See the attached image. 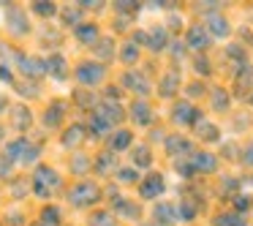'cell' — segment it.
Here are the masks:
<instances>
[{"mask_svg":"<svg viewBox=\"0 0 253 226\" xmlns=\"http://www.w3.org/2000/svg\"><path fill=\"white\" fill-rule=\"evenodd\" d=\"M60 120H63V104H60V101H55V104H49V109H46L44 123L49 128H55V126H60Z\"/></svg>","mask_w":253,"mask_h":226,"instance_id":"7402d4cb","label":"cell"},{"mask_svg":"<svg viewBox=\"0 0 253 226\" xmlns=\"http://www.w3.org/2000/svg\"><path fill=\"white\" fill-rule=\"evenodd\" d=\"M98 57H106V60H112L115 57V41L112 39H106V41H98Z\"/></svg>","mask_w":253,"mask_h":226,"instance_id":"d6a6232c","label":"cell"},{"mask_svg":"<svg viewBox=\"0 0 253 226\" xmlns=\"http://www.w3.org/2000/svg\"><path fill=\"white\" fill-rule=\"evenodd\" d=\"M150 161H153V153H150V147H136L133 150V164L136 166H150Z\"/></svg>","mask_w":253,"mask_h":226,"instance_id":"1f68e13d","label":"cell"},{"mask_svg":"<svg viewBox=\"0 0 253 226\" xmlns=\"http://www.w3.org/2000/svg\"><path fill=\"white\" fill-rule=\"evenodd\" d=\"M41 224L44 226H57L60 224V210L57 207H44L41 210Z\"/></svg>","mask_w":253,"mask_h":226,"instance_id":"f1b7e54d","label":"cell"},{"mask_svg":"<svg viewBox=\"0 0 253 226\" xmlns=\"http://www.w3.org/2000/svg\"><path fill=\"white\" fill-rule=\"evenodd\" d=\"M30 123H33V117H30V109H28V106H17V109H14V126L22 128V131H28Z\"/></svg>","mask_w":253,"mask_h":226,"instance_id":"603a6c76","label":"cell"},{"mask_svg":"<svg viewBox=\"0 0 253 226\" xmlns=\"http://www.w3.org/2000/svg\"><path fill=\"white\" fill-rule=\"evenodd\" d=\"M0 136H3V128H0Z\"/></svg>","mask_w":253,"mask_h":226,"instance_id":"680465c9","label":"cell"},{"mask_svg":"<svg viewBox=\"0 0 253 226\" xmlns=\"http://www.w3.org/2000/svg\"><path fill=\"white\" fill-rule=\"evenodd\" d=\"M19 71L25 74V77H30V79H39V77H44L46 74V60H41V57H25V55H19Z\"/></svg>","mask_w":253,"mask_h":226,"instance_id":"3957f363","label":"cell"},{"mask_svg":"<svg viewBox=\"0 0 253 226\" xmlns=\"http://www.w3.org/2000/svg\"><path fill=\"white\" fill-rule=\"evenodd\" d=\"M188 46H193V49H199V52L210 46V36L202 25H193V28L188 30Z\"/></svg>","mask_w":253,"mask_h":226,"instance_id":"9c48e42d","label":"cell"},{"mask_svg":"<svg viewBox=\"0 0 253 226\" xmlns=\"http://www.w3.org/2000/svg\"><path fill=\"white\" fill-rule=\"evenodd\" d=\"M46 71H52L57 79H66V60H63L60 55H52L49 60H46Z\"/></svg>","mask_w":253,"mask_h":226,"instance_id":"d4e9b609","label":"cell"},{"mask_svg":"<svg viewBox=\"0 0 253 226\" xmlns=\"http://www.w3.org/2000/svg\"><path fill=\"white\" fill-rule=\"evenodd\" d=\"M204 93V88H202V85H191V88H188V95H193V98H196V95H202Z\"/></svg>","mask_w":253,"mask_h":226,"instance_id":"f5cc1de1","label":"cell"},{"mask_svg":"<svg viewBox=\"0 0 253 226\" xmlns=\"http://www.w3.org/2000/svg\"><path fill=\"white\" fill-rule=\"evenodd\" d=\"M28 150H30V142H28V139H17V142H11V144L6 147V155H8L11 161H19V158L25 161Z\"/></svg>","mask_w":253,"mask_h":226,"instance_id":"d6986e66","label":"cell"},{"mask_svg":"<svg viewBox=\"0 0 253 226\" xmlns=\"http://www.w3.org/2000/svg\"><path fill=\"white\" fill-rule=\"evenodd\" d=\"M251 104H253V95H251Z\"/></svg>","mask_w":253,"mask_h":226,"instance_id":"91938a15","label":"cell"},{"mask_svg":"<svg viewBox=\"0 0 253 226\" xmlns=\"http://www.w3.org/2000/svg\"><path fill=\"white\" fill-rule=\"evenodd\" d=\"M77 77L82 85H98L101 79H104V66H101V63H82Z\"/></svg>","mask_w":253,"mask_h":226,"instance_id":"5b68a950","label":"cell"},{"mask_svg":"<svg viewBox=\"0 0 253 226\" xmlns=\"http://www.w3.org/2000/svg\"><path fill=\"white\" fill-rule=\"evenodd\" d=\"M212 224L215 226H245V218H242L240 213H223V215H218Z\"/></svg>","mask_w":253,"mask_h":226,"instance_id":"cb8c5ba5","label":"cell"},{"mask_svg":"<svg viewBox=\"0 0 253 226\" xmlns=\"http://www.w3.org/2000/svg\"><path fill=\"white\" fill-rule=\"evenodd\" d=\"M95 169H98V175H106V172L115 169V155L112 153H101L98 155V164H95Z\"/></svg>","mask_w":253,"mask_h":226,"instance_id":"f546056e","label":"cell"},{"mask_svg":"<svg viewBox=\"0 0 253 226\" xmlns=\"http://www.w3.org/2000/svg\"><path fill=\"white\" fill-rule=\"evenodd\" d=\"M174 169L180 172L182 177H191L193 172H196V169H193V164H191V158H177L174 161Z\"/></svg>","mask_w":253,"mask_h":226,"instance_id":"836d02e7","label":"cell"},{"mask_svg":"<svg viewBox=\"0 0 253 226\" xmlns=\"http://www.w3.org/2000/svg\"><path fill=\"white\" fill-rule=\"evenodd\" d=\"M33 11L41 14V17H52V14L57 11L55 3H49V0H44V3H33Z\"/></svg>","mask_w":253,"mask_h":226,"instance_id":"e575fe53","label":"cell"},{"mask_svg":"<svg viewBox=\"0 0 253 226\" xmlns=\"http://www.w3.org/2000/svg\"><path fill=\"white\" fill-rule=\"evenodd\" d=\"M120 57H123V63H136L139 49L133 44H126V46H123V52H120Z\"/></svg>","mask_w":253,"mask_h":226,"instance_id":"74e56055","label":"cell"},{"mask_svg":"<svg viewBox=\"0 0 253 226\" xmlns=\"http://www.w3.org/2000/svg\"><path fill=\"white\" fill-rule=\"evenodd\" d=\"M11 164H14V161L8 158V155H0V177H8V175H11Z\"/></svg>","mask_w":253,"mask_h":226,"instance_id":"ee69618b","label":"cell"},{"mask_svg":"<svg viewBox=\"0 0 253 226\" xmlns=\"http://www.w3.org/2000/svg\"><path fill=\"white\" fill-rule=\"evenodd\" d=\"M166 41H169V33H166V28H153V33L147 36V46L153 52H161L166 46Z\"/></svg>","mask_w":253,"mask_h":226,"instance_id":"2e32d148","label":"cell"},{"mask_svg":"<svg viewBox=\"0 0 253 226\" xmlns=\"http://www.w3.org/2000/svg\"><path fill=\"white\" fill-rule=\"evenodd\" d=\"M177 88H180V74H177V71H169L164 79H161V88H158V93L169 98V95H174V93H177Z\"/></svg>","mask_w":253,"mask_h":226,"instance_id":"9a60e30c","label":"cell"},{"mask_svg":"<svg viewBox=\"0 0 253 226\" xmlns=\"http://www.w3.org/2000/svg\"><path fill=\"white\" fill-rule=\"evenodd\" d=\"M177 218V210L171 207L169 202H158L155 204V221L158 224H164V226H171V221Z\"/></svg>","mask_w":253,"mask_h":226,"instance_id":"7c38bea8","label":"cell"},{"mask_svg":"<svg viewBox=\"0 0 253 226\" xmlns=\"http://www.w3.org/2000/svg\"><path fill=\"white\" fill-rule=\"evenodd\" d=\"M196 131H199V136H202L204 142H215V139L220 136L218 126H212V123H207V120H199L196 123Z\"/></svg>","mask_w":253,"mask_h":226,"instance_id":"ffe728a7","label":"cell"},{"mask_svg":"<svg viewBox=\"0 0 253 226\" xmlns=\"http://www.w3.org/2000/svg\"><path fill=\"white\" fill-rule=\"evenodd\" d=\"M174 123H180V126H196L199 120H202V112L193 109L191 104H185V101H180V104L174 106Z\"/></svg>","mask_w":253,"mask_h":226,"instance_id":"277c9868","label":"cell"},{"mask_svg":"<svg viewBox=\"0 0 253 226\" xmlns=\"http://www.w3.org/2000/svg\"><path fill=\"white\" fill-rule=\"evenodd\" d=\"M237 185H240V180H234V177H226V182H223V191H226V193H231Z\"/></svg>","mask_w":253,"mask_h":226,"instance_id":"816d5d0a","label":"cell"},{"mask_svg":"<svg viewBox=\"0 0 253 226\" xmlns=\"http://www.w3.org/2000/svg\"><path fill=\"white\" fill-rule=\"evenodd\" d=\"M237 88H240V90L253 88V68L251 66H242L240 71H237Z\"/></svg>","mask_w":253,"mask_h":226,"instance_id":"4316f807","label":"cell"},{"mask_svg":"<svg viewBox=\"0 0 253 226\" xmlns=\"http://www.w3.org/2000/svg\"><path fill=\"white\" fill-rule=\"evenodd\" d=\"M123 82H126L133 93H139V95H147L150 93V82L144 79L142 71H128L126 77H123Z\"/></svg>","mask_w":253,"mask_h":226,"instance_id":"ba28073f","label":"cell"},{"mask_svg":"<svg viewBox=\"0 0 253 226\" xmlns=\"http://www.w3.org/2000/svg\"><path fill=\"white\" fill-rule=\"evenodd\" d=\"M226 55H229L231 60H237V63H245V49H242V46H229Z\"/></svg>","mask_w":253,"mask_h":226,"instance_id":"7bdbcfd3","label":"cell"},{"mask_svg":"<svg viewBox=\"0 0 253 226\" xmlns=\"http://www.w3.org/2000/svg\"><path fill=\"white\" fill-rule=\"evenodd\" d=\"M19 90H22V95H36V85H19Z\"/></svg>","mask_w":253,"mask_h":226,"instance_id":"db71d44e","label":"cell"},{"mask_svg":"<svg viewBox=\"0 0 253 226\" xmlns=\"http://www.w3.org/2000/svg\"><path fill=\"white\" fill-rule=\"evenodd\" d=\"M84 134H87V128L77 123V126H71L66 134H63V144H66V147H77V144L84 139Z\"/></svg>","mask_w":253,"mask_h":226,"instance_id":"e0dca14e","label":"cell"},{"mask_svg":"<svg viewBox=\"0 0 253 226\" xmlns=\"http://www.w3.org/2000/svg\"><path fill=\"white\" fill-rule=\"evenodd\" d=\"M196 68H199V74H202V77H207V74H210V63H207V57H196Z\"/></svg>","mask_w":253,"mask_h":226,"instance_id":"7dc6e473","label":"cell"},{"mask_svg":"<svg viewBox=\"0 0 253 226\" xmlns=\"http://www.w3.org/2000/svg\"><path fill=\"white\" fill-rule=\"evenodd\" d=\"M87 131L93 134V136H104V134L109 131V123L101 120L98 115H90V120H87Z\"/></svg>","mask_w":253,"mask_h":226,"instance_id":"484cf974","label":"cell"},{"mask_svg":"<svg viewBox=\"0 0 253 226\" xmlns=\"http://www.w3.org/2000/svg\"><path fill=\"white\" fill-rule=\"evenodd\" d=\"M109 144H112V150H126L131 144V131H117Z\"/></svg>","mask_w":253,"mask_h":226,"instance_id":"4dcf8cb0","label":"cell"},{"mask_svg":"<svg viewBox=\"0 0 253 226\" xmlns=\"http://www.w3.org/2000/svg\"><path fill=\"white\" fill-rule=\"evenodd\" d=\"M95 115H98L101 120H106V123L112 126V123H120L123 117H126V112H123V106H117L115 101H109V104H104L98 112H95Z\"/></svg>","mask_w":253,"mask_h":226,"instance_id":"30bf717a","label":"cell"},{"mask_svg":"<svg viewBox=\"0 0 253 226\" xmlns=\"http://www.w3.org/2000/svg\"><path fill=\"white\" fill-rule=\"evenodd\" d=\"M77 104H79V106H90V104H93V95L79 90V93H77Z\"/></svg>","mask_w":253,"mask_h":226,"instance_id":"c3c4849f","label":"cell"},{"mask_svg":"<svg viewBox=\"0 0 253 226\" xmlns=\"http://www.w3.org/2000/svg\"><path fill=\"white\" fill-rule=\"evenodd\" d=\"M36 226H44V224H41V221H39V224H36Z\"/></svg>","mask_w":253,"mask_h":226,"instance_id":"6f0895ef","label":"cell"},{"mask_svg":"<svg viewBox=\"0 0 253 226\" xmlns=\"http://www.w3.org/2000/svg\"><path fill=\"white\" fill-rule=\"evenodd\" d=\"M166 150L171 153V158H185V155L193 153V144L182 136H169L166 139Z\"/></svg>","mask_w":253,"mask_h":226,"instance_id":"52a82bcc","label":"cell"},{"mask_svg":"<svg viewBox=\"0 0 253 226\" xmlns=\"http://www.w3.org/2000/svg\"><path fill=\"white\" fill-rule=\"evenodd\" d=\"M79 11H82V6H77V8H68V11L63 14V19H66L68 25H77V19H79Z\"/></svg>","mask_w":253,"mask_h":226,"instance_id":"f6af8a7d","label":"cell"},{"mask_svg":"<svg viewBox=\"0 0 253 226\" xmlns=\"http://www.w3.org/2000/svg\"><path fill=\"white\" fill-rule=\"evenodd\" d=\"M8 25H11L14 33H28V17H25L22 11H17V8H8Z\"/></svg>","mask_w":253,"mask_h":226,"instance_id":"ac0fdd59","label":"cell"},{"mask_svg":"<svg viewBox=\"0 0 253 226\" xmlns=\"http://www.w3.org/2000/svg\"><path fill=\"white\" fill-rule=\"evenodd\" d=\"M93 224L95 226H115V218L109 213H95L93 215Z\"/></svg>","mask_w":253,"mask_h":226,"instance_id":"ab89813d","label":"cell"},{"mask_svg":"<svg viewBox=\"0 0 253 226\" xmlns=\"http://www.w3.org/2000/svg\"><path fill=\"white\" fill-rule=\"evenodd\" d=\"M77 39L79 41H84V44H93L95 39H98V28H95L93 22H87V25H77Z\"/></svg>","mask_w":253,"mask_h":226,"instance_id":"44dd1931","label":"cell"},{"mask_svg":"<svg viewBox=\"0 0 253 226\" xmlns=\"http://www.w3.org/2000/svg\"><path fill=\"white\" fill-rule=\"evenodd\" d=\"M3 106H6V101H3V98H0V109H3Z\"/></svg>","mask_w":253,"mask_h":226,"instance_id":"9f6ffc18","label":"cell"},{"mask_svg":"<svg viewBox=\"0 0 253 226\" xmlns=\"http://www.w3.org/2000/svg\"><path fill=\"white\" fill-rule=\"evenodd\" d=\"M164 177L161 175H150V177H144V182H142V188H139V193H142L144 199H155V196H161L164 193Z\"/></svg>","mask_w":253,"mask_h":226,"instance_id":"8992f818","label":"cell"},{"mask_svg":"<svg viewBox=\"0 0 253 226\" xmlns=\"http://www.w3.org/2000/svg\"><path fill=\"white\" fill-rule=\"evenodd\" d=\"M87 161H82V155H77V161H74V164H71V169L74 172H77V175H82V172H87Z\"/></svg>","mask_w":253,"mask_h":226,"instance_id":"bcb514c9","label":"cell"},{"mask_svg":"<svg viewBox=\"0 0 253 226\" xmlns=\"http://www.w3.org/2000/svg\"><path fill=\"white\" fill-rule=\"evenodd\" d=\"M117 180L120 182H136L139 175H136V169H120L117 172Z\"/></svg>","mask_w":253,"mask_h":226,"instance_id":"f35d334b","label":"cell"},{"mask_svg":"<svg viewBox=\"0 0 253 226\" xmlns=\"http://www.w3.org/2000/svg\"><path fill=\"white\" fill-rule=\"evenodd\" d=\"M57 185H60V177H57L55 169H49V166H39L36 169V193L39 196H49Z\"/></svg>","mask_w":253,"mask_h":226,"instance_id":"6da1fadb","label":"cell"},{"mask_svg":"<svg viewBox=\"0 0 253 226\" xmlns=\"http://www.w3.org/2000/svg\"><path fill=\"white\" fill-rule=\"evenodd\" d=\"M242 161H245V164H248V166H253V142H251V144H248V147H245V150H242Z\"/></svg>","mask_w":253,"mask_h":226,"instance_id":"681fc988","label":"cell"},{"mask_svg":"<svg viewBox=\"0 0 253 226\" xmlns=\"http://www.w3.org/2000/svg\"><path fill=\"white\" fill-rule=\"evenodd\" d=\"M39 153H41V150H39V147H36V144H30V150H28V155H25V164H33V161H36V158H39Z\"/></svg>","mask_w":253,"mask_h":226,"instance_id":"f907efd6","label":"cell"},{"mask_svg":"<svg viewBox=\"0 0 253 226\" xmlns=\"http://www.w3.org/2000/svg\"><path fill=\"white\" fill-rule=\"evenodd\" d=\"M115 210L123 213V215H128V218H133V221L142 215V210H139L136 204H126V199H115Z\"/></svg>","mask_w":253,"mask_h":226,"instance_id":"83f0119b","label":"cell"},{"mask_svg":"<svg viewBox=\"0 0 253 226\" xmlns=\"http://www.w3.org/2000/svg\"><path fill=\"white\" fill-rule=\"evenodd\" d=\"M101 199V191L98 185H93V182H77V185L71 188V202L74 204H95Z\"/></svg>","mask_w":253,"mask_h":226,"instance_id":"7a4b0ae2","label":"cell"},{"mask_svg":"<svg viewBox=\"0 0 253 226\" xmlns=\"http://www.w3.org/2000/svg\"><path fill=\"white\" fill-rule=\"evenodd\" d=\"M207 28H210V33L212 36H218V39H226V36H229V22H226L223 17H220L218 11L215 14H207Z\"/></svg>","mask_w":253,"mask_h":226,"instance_id":"8fae6325","label":"cell"},{"mask_svg":"<svg viewBox=\"0 0 253 226\" xmlns=\"http://www.w3.org/2000/svg\"><path fill=\"white\" fill-rule=\"evenodd\" d=\"M251 207H253V199L251 196H245V193L234 196V210H237V213H248Z\"/></svg>","mask_w":253,"mask_h":226,"instance_id":"8d00e7d4","label":"cell"},{"mask_svg":"<svg viewBox=\"0 0 253 226\" xmlns=\"http://www.w3.org/2000/svg\"><path fill=\"white\" fill-rule=\"evenodd\" d=\"M212 106H215V109H220V112H223V109H229V95H226V90H215V95H212Z\"/></svg>","mask_w":253,"mask_h":226,"instance_id":"d590c367","label":"cell"},{"mask_svg":"<svg viewBox=\"0 0 253 226\" xmlns=\"http://www.w3.org/2000/svg\"><path fill=\"white\" fill-rule=\"evenodd\" d=\"M131 112H133V120H136L139 126H150V123H153V109H150L144 101H133Z\"/></svg>","mask_w":253,"mask_h":226,"instance_id":"4fadbf2b","label":"cell"},{"mask_svg":"<svg viewBox=\"0 0 253 226\" xmlns=\"http://www.w3.org/2000/svg\"><path fill=\"white\" fill-rule=\"evenodd\" d=\"M180 215H182L185 221L196 218V204H191V202H182V204H180Z\"/></svg>","mask_w":253,"mask_h":226,"instance_id":"60d3db41","label":"cell"},{"mask_svg":"<svg viewBox=\"0 0 253 226\" xmlns=\"http://www.w3.org/2000/svg\"><path fill=\"white\" fill-rule=\"evenodd\" d=\"M191 164H193V169H196V172H215L218 161H215V155H210V153H196L191 158Z\"/></svg>","mask_w":253,"mask_h":226,"instance_id":"5bb4252c","label":"cell"},{"mask_svg":"<svg viewBox=\"0 0 253 226\" xmlns=\"http://www.w3.org/2000/svg\"><path fill=\"white\" fill-rule=\"evenodd\" d=\"M117 11L120 14H136L139 11V3H126V0H120V3H115Z\"/></svg>","mask_w":253,"mask_h":226,"instance_id":"b9f144b4","label":"cell"},{"mask_svg":"<svg viewBox=\"0 0 253 226\" xmlns=\"http://www.w3.org/2000/svg\"><path fill=\"white\" fill-rule=\"evenodd\" d=\"M0 79H6V82H11V74H8L6 66H0Z\"/></svg>","mask_w":253,"mask_h":226,"instance_id":"11a10c76","label":"cell"}]
</instances>
